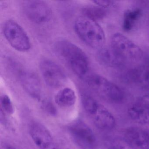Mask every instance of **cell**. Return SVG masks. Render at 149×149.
<instances>
[{
	"label": "cell",
	"mask_w": 149,
	"mask_h": 149,
	"mask_svg": "<svg viewBox=\"0 0 149 149\" xmlns=\"http://www.w3.org/2000/svg\"><path fill=\"white\" fill-rule=\"evenodd\" d=\"M55 49L77 75L81 78L87 77L89 63L87 55L81 49L69 41L63 40L56 43Z\"/></svg>",
	"instance_id": "cell-1"
},
{
	"label": "cell",
	"mask_w": 149,
	"mask_h": 149,
	"mask_svg": "<svg viewBox=\"0 0 149 149\" xmlns=\"http://www.w3.org/2000/svg\"><path fill=\"white\" fill-rule=\"evenodd\" d=\"M76 33L79 38L91 47L100 49L106 41L102 27L95 21L84 16L78 17L74 23Z\"/></svg>",
	"instance_id": "cell-2"
},
{
	"label": "cell",
	"mask_w": 149,
	"mask_h": 149,
	"mask_svg": "<svg viewBox=\"0 0 149 149\" xmlns=\"http://www.w3.org/2000/svg\"><path fill=\"white\" fill-rule=\"evenodd\" d=\"M85 78L89 87L106 101L119 103L124 99V93L122 90L104 77L94 74L88 76Z\"/></svg>",
	"instance_id": "cell-3"
},
{
	"label": "cell",
	"mask_w": 149,
	"mask_h": 149,
	"mask_svg": "<svg viewBox=\"0 0 149 149\" xmlns=\"http://www.w3.org/2000/svg\"><path fill=\"white\" fill-rule=\"evenodd\" d=\"M110 47L124 63L137 62L143 57V52L141 49L120 33H116L112 36Z\"/></svg>",
	"instance_id": "cell-4"
},
{
	"label": "cell",
	"mask_w": 149,
	"mask_h": 149,
	"mask_svg": "<svg viewBox=\"0 0 149 149\" xmlns=\"http://www.w3.org/2000/svg\"><path fill=\"white\" fill-rule=\"evenodd\" d=\"M3 34L11 47L19 52H25L31 48V42L27 34L22 27L12 20L6 22Z\"/></svg>",
	"instance_id": "cell-5"
},
{
	"label": "cell",
	"mask_w": 149,
	"mask_h": 149,
	"mask_svg": "<svg viewBox=\"0 0 149 149\" xmlns=\"http://www.w3.org/2000/svg\"><path fill=\"white\" fill-rule=\"evenodd\" d=\"M68 130L73 140L82 149H96V137L85 123L80 121L74 122L70 125Z\"/></svg>",
	"instance_id": "cell-6"
},
{
	"label": "cell",
	"mask_w": 149,
	"mask_h": 149,
	"mask_svg": "<svg viewBox=\"0 0 149 149\" xmlns=\"http://www.w3.org/2000/svg\"><path fill=\"white\" fill-rule=\"evenodd\" d=\"M40 68L44 81L49 87L58 88L67 81V75L65 70L53 61L48 60L42 61Z\"/></svg>",
	"instance_id": "cell-7"
},
{
	"label": "cell",
	"mask_w": 149,
	"mask_h": 149,
	"mask_svg": "<svg viewBox=\"0 0 149 149\" xmlns=\"http://www.w3.org/2000/svg\"><path fill=\"white\" fill-rule=\"evenodd\" d=\"M22 8L28 19L36 24L46 23L52 17V10L50 7L42 1H26L23 2Z\"/></svg>",
	"instance_id": "cell-8"
},
{
	"label": "cell",
	"mask_w": 149,
	"mask_h": 149,
	"mask_svg": "<svg viewBox=\"0 0 149 149\" xmlns=\"http://www.w3.org/2000/svg\"><path fill=\"white\" fill-rule=\"evenodd\" d=\"M30 136L40 149H57V146L50 132L43 125L33 123L29 128Z\"/></svg>",
	"instance_id": "cell-9"
},
{
	"label": "cell",
	"mask_w": 149,
	"mask_h": 149,
	"mask_svg": "<svg viewBox=\"0 0 149 149\" xmlns=\"http://www.w3.org/2000/svg\"><path fill=\"white\" fill-rule=\"evenodd\" d=\"M125 138L137 149H149V134L136 127L127 128L125 131Z\"/></svg>",
	"instance_id": "cell-10"
},
{
	"label": "cell",
	"mask_w": 149,
	"mask_h": 149,
	"mask_svg": "<svg viewBox=\"0 0 149 149\" xmlns=\"http://www.w3.org/2000/svg\"><path fill=\"white\" fill-rule=\"evenodd\" d=\"M20 81L24 89L36 98H39L40 95V81L37 76L30 71H21L19 74Z\"/></svg>",
	"instance_id": "cell-11"
},
{
	"label": "cell",
	"mask_w": 149,
	"mask_h": 149,
	"mask_svg": "<svg viewBox=\"0 0 149 149\" xmlns=\"http://www.w3.org/2000/svg\"><path fill=\"white\" fill-rule=\"evenodd\" d=\"M92 117L95 125L101 130H110L116 125V120L112 113L101 104Z\"/></svg>",
	"instance_id": "cell-12"
},
{
	"label": "cell",
	"mask_w": 149,
	"mask_h": 149,
	"mask_svg": "<svg viewBox=\"0 0 149 149\" xmlns=\"http://www.w3.org/2000/svg\"><path fill=\"white\" fill-rule=\"evenodd\" d=\"M128 112L130 118L136 123L149 124V104L141 98L129 108Z\"/></svg>",
	"instance_id": "cell-13"
},
{
	"label": "cell",
	"mask_w": 149,
	"mask_h": 149,
	"mask_svg": "<svg viewBox=\"0 0 149 149\" xmlns=\"http://www.w3.org/2000/svg\"><path fill=\"white\" fill-rule=\"evenodd\" d=\"M97 57L99 63L104 67L117 68L124 63L111 47H102L99 49Z\"/></svg>",
	"instance_id": "cell-14"
},
{
	"label": "cell",
	"mask_w": 149,
	"mask_h": 149,
	"mask_svg": "<svg viewBox=\"0 0 149 149\" xmlns=\"http://www.w3.org/2000/svg\"><path fill=\"white\" fill-rule=\"evenodd\" d=\"M130 77L134 82L149 89V65L138 67L130 73Z\"/></svg>",
	"instance_id": "cell-15"
},
{
	"label": "cell",
	"mask_w": 149,
	"mask_h": 149,
	"mask_svg": "<svg viewBox=\"0 0 149 149\" xmlns=\"http://www.w3.org/2000/svg\"><path fill=\"white\" fill-rule=\"evenodd\" d=\"M142 11L139 8L129 9L124 14L123 28L125 31L130 32L135 28L142 17Z\"/></svg>",
	"instance_id": "cell-16"
},
{
	"label": "cell",
	"mask_w": 149,
	"mask_h": 149,
	"mask_svg": "<svg viewBox=\"0 0 149 149\" xmlns=\"http://www.w3.org/2000/svg\"><path fill=\"white\" fill-rule=\"evenodd\" d=\"M56 103L61 107H70L75 103L76 95L72 89L65 88L60 90L55 97Z\"/></svg>",
	"instance_id": "cell-17"
},
{
	"label": "cell",
	"mask_w": 149,
	"mask_h": 149,
	"mask_svg": "<svg viewBox=\"0 0 149 149\" xmlns=\"http://www.w3.org/2000/svg\"><path fill=\"white\" fill-rule=\"evenodd\" d=\"M84 16L93 20H99L105 17L106 13L103 8L97 6H88L84 7L82 9Z\"/></svg>",
	"instance_id": "cell-18"
},
{
	"label": "cell",
	"mask_w": 149,
	"mask_h": 149,
	"mask_svg": "<svg viewBox=\"0 0 149 149\" xmlns=\"http://www.w3.org/2000/svg\"><path fill=\"white\" fill-rule=\"evenodd\" d=\"M110 149H137L125 138L115 137L109 140Z\"/></svg>",
	"instance_id": "cell-19"
},
{
	"label": "cell",
	"mask_w": 149,
	"mask_h": 149,
	"mask_svg": "<svg viewBox=\"0 0 149 149\" xmlns=\"http://www.w3.org/2000/svg\"><path fill=\"white\" fill-rule=\"evenodd\" d=\"M82 102L86 112L91 116L95 114L100 104L92 97L86 95L83 96Z\"/></svg>",
	"instance_id": "cell-20"
},
{
	"label": "cell",
	"mask_w": 149,
	"mask_h": 149,
	"mask_svg": "<svg viewBox=\"0 0 149 149\" xmlns=\"http://www.w3.org/2000/svg\"><path fill=\"white\" fill-rule=\"evenodd\" d=\"M1 111L3 113L12 115L14 113V107L10 97L7 95H4L1 97Z\"/></svg>",
	"instance_id": "cell-21"
},
{
	"label": "cell",
	"mask_w": 149,
	"mask_h": 149,
	"mask_svg": "<svg viewBox=\"0 0 149 149\" xmlns=\"http://www.w3.org/2000/svg\"><path fill=\"white\" fill-rule=\"evenodd\" d=\"M42 106L44 110L46 111L47 112L49 113L50 115H54L56 113V110L55 108V106L50 102L49 101H45L42 103Z\"/></svg>",
	"instance_id": "cell-22"
},
{
	"label": "cell",
	"mask_w": 149,
	"mask_h": 149,
	"mask_svg": "<svg viewBox=\"0 0 149 149\" xmlns=\"http://www.w3.org/2000/svg\"><path fill=\"white\" fill-rule=\"evenodd\" d=\"M93 2L96 6L104 9L109 7L112 4V1L108 0H95L93 1Z\"/></svg>",
	"instance_id": "cell-23"
},
{
	"label": "cell",
	"mask_w": 149,
	"mask_h": 149,
	"mask_svg": "<svg viewBox=\"0 0 149 149\" xmlns=\"http://www.w3.org/2000/svg\"><path fill=\"white\" fill-rule=\"evenodd\" d=\"M8 149H15L14 148H13L12 147H8Z\"/></svg>",
	"instance_id": "cell-24"
}]
</instances>
